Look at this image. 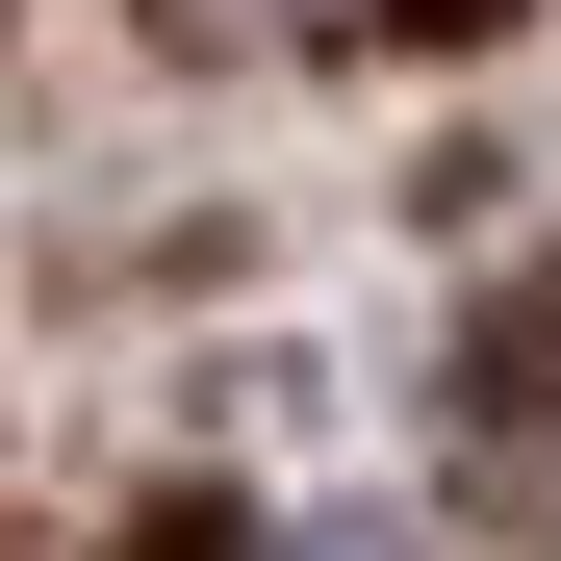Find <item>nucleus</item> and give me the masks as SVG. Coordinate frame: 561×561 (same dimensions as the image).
Returning <instances> with one entry per match:
<instances>
[{"mask_svg":"<svg viewBox=\"0 0 561 561\" xmlns=\"http://www.w3.org/2000/svg\"><path fill=\"white\" fill-rule=\"evenodd\" d=\"M307 561H409V536H307Z\"/></svg>","mask_w":561,"mask_h":561,"instance_id":"nucleus-1","label":"nucleus"}]
</instances>
